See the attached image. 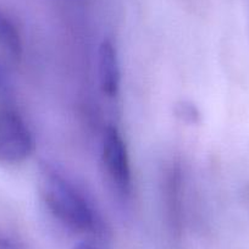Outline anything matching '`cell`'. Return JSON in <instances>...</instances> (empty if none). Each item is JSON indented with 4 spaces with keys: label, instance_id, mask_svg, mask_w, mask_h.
Here are the masks:
<instances>
[{
    "label": "cell",
    "instance_id": "7a4b0ae2",
    "mask_svg": "<svg viewBox=\"0 0 249 249\" xmlns=\"http://www.w3.org/2000/svg\"><path fill=\"white\" fill-rule=\"evenodd\" d=\"M100 160L107 181L122 199L132 193V171L130 157L121 133L114 126H107L102 138Z\"/></svg>",
    "mask_w": 249,
    "mask_h": 249
},
{
    "label": "cell",
    "instance_id": "52a82bcc",
    "mask_svg": "<svg viewBox=\"0 0 249 249\" xmlns=\"http://www.w3.org/2000/svg\"><path fill=\"white\" fill-rule=\"evenodd\" d=\"M175 116L179 121L188 124H197L200 122V111L192 102L181 100L177 102L174 107Z\"/></svg>",
    "mask_w": 249,
    "mask_h": 249
},
{
    "label": "cell",
    "instance_id": "30bf717a",
    "mask_svg": "<svg viewBox=\"0 0 249 249\" xmlns=\"http://www.w3.org/2000/svg\"><path fill=\"white\" fill-rule=\"evenodd\" d=\"M72 249H99V247L95 246L92 242H81V243L76 244Z\"/></svg>",
    "mask_w": 249,
    "mask_h": 249
},
{
    "label": "cell",
    "instance_id": "9c48e42d",
    "mask_svg": "<svg viewBox=\"0 0 249 249\" xmlns=\"http://www.w3.org/2000/svg\"><path fill=\"white\" fill-rule=\"evenodd\" d=\"M0 249H20V247L5 236H0Z\"/></svg>",
    "mask_w": 249,
    "mask_h": 249
},
{
    "label": "cell",
    "instance_id": "5b68a950",
    "mask_svg": "<svg viewBox=\"0 0 249 249\" xmlns=\"http://www.w3.org/2000/svg\"><path fill=\"white\" fill-rule=\"evenodd\" d=\"M98 80L102 92L107 97H116L121 83L116 48L110 39H104L98 49Z\"/></svg>",
    "mask_w": 249,
    "mask_h": 249
},
{
    "label": "cell",
    "instance_id": "8fae6325",
    "mask_svg": "<svg viewBox=\"0 0 249 249\" xmlns=\"http://www.w3.org/2000/svg\"><path fill=\"white\" fill-rule=\"evenodd\" d=\"M246 200H247V204L249 205V183L246 188Z\"/></svg>",
    "mask_w": 249,
    "mask_h": 249
},
{
    "label": "cell",
    "instance_id": "ba28073f",
    "mask_svg": "<svg viewBox=\"0 0 249 249\" xmlns=\"http://www.w3.org/2000/svg\"><path fill=\"white\" fill-rule=\"evenodd\" d=\"M11 93H13V86H11L10 76L8 70L0 62V104L10 105Z\"/></svg>",
    "mask_w": 249,
    "mask_h": 249
},
{
    "label": "cell",
    "instance_id": "6da1fadb",
    "mask_svg": "<svg viewBox=\"0 0 249 249\" xmlns=\"http://www.w3.org/2000/svg\"><path fill=\"white\" fill-rule=\"evenodd\" d=\"M38 190L50 214L65 227L82 233L99 229V219L85 195L47 161L40 162Z\"/></svg>",
    "mask_w": 249,
    "mask_h": 249
},
{
    "label": "cell",
    "instance_id": "3957f363",
    "mask_svg": "<svg viewBox=\"0 0 249 249\" xmlns=\"http://www.w3.org/2000/svg\"><path fill=\"white\" fill-rule=\"evenodd\" d=\"M33 148V136L21 115L10 105H0V164H20Z\"/></svg>",
    "mask_w": 249,
    "mask_h": 249
},
{
    "label": "cell",
    "instance_id": "277c9868",
    "mask_svg": "<svg viewBox=\"0 0 249 249\" xmlns=\"http://www.w3.org/2000/svg\"><path fill=\"white\" fill-rule=\"evenodd\" d=\"M162 203L170 226L179 230L183 215V175L178 162H172L162 175Z\"/></svg>",
    "mask_w": 249,
    "mask_h": 249
},
{
    "label": "cell",
    "instance_id": "8992f818",
    "mask_svg": "<svg viewBox=\"0 0 249 249\" xmlns=\"http://www.w3.org/2000/svg\"><path fill=\"white\" fill-rule=\"evenodd\" d=\"M0 48L14 59H18L22 55L23 43L20 31L1 9H0Z\"/></svg>",
    "mask_w": 249,
    "mask_h": 249
}]
</instances>
